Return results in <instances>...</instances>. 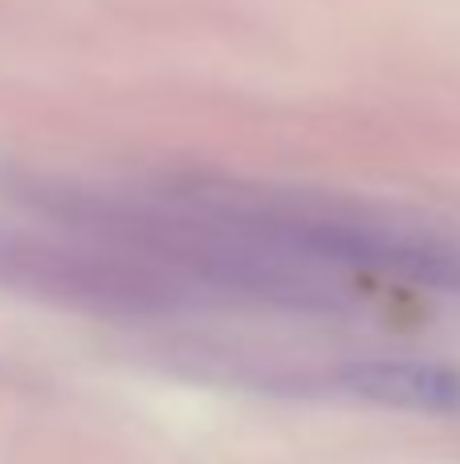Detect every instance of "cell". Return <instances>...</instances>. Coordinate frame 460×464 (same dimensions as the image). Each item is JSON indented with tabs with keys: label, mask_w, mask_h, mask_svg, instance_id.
Wrapping results in <instances>:
<instances>
[{
	"label": "cell",
	"mask_w": 460,
	"mask_h": 464,
	"mask_svg": "<svg viewBox=\"0 0 460 464\" xmlns=\"http://www.w3.org/2000/svg\"><path fill=\"white\" fill-rule=\"evenodd\" d=\"M339 387L363 403L420 416H460V371L416 359H371L342 367Z\"/></svg>",
	"instance_id": "6da1fadb"
}]
</instances>
